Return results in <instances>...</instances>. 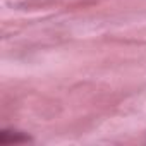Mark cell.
Wrapping results in <instances>:
<instances>
[{
	"label": "cell",
	"mask_w": 146,
	"mask_h": 146,
	"mask_svg": "<svg viewBox=\"0 0 146 146\" xmlns=\"http://www.w3.org/2000/svg\"><path fill=\"white\" fill-rule=\"evenodd\" d=\"M26 141H29V137H26V136H23L21 132H14V136H11L9 137V134H5V132H2L0 134V144H11V143H26Z\"/></svg>",
	"instance_id": "6da1fadb"
}]
</instances>
